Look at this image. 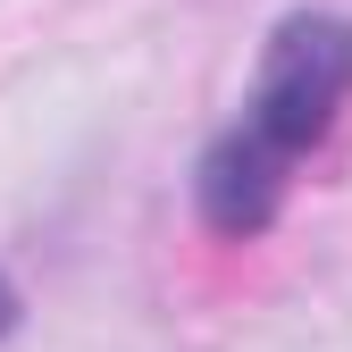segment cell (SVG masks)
I'll return each mask as SVG.
<instances>
[{
    "label": "cell",
    "mask_w": 352,
    "mask_h": 352,
    "mask_svg": "<svg viewBox=\"0 0 352 352\" xmlns=\"http://www.w3.org/2000/svg\"><path fill=\"white\" fill-rule=\"evenodd\" d=\"M17 327V294H9V277H0V336Z\"/></svg>",
    "instance_id": "cell-2"
},
{
    "label": "cell",
    "mask_w": 352,
    "mask_h": 352,
    "mask_svg": "<svg viewBox=\"0 0 352 352\" xmlns=\"http://www.w3.org/2000/svg\"><path fill=\"white\" fill-rule=\"evenodd\" d=\"M344 118H352V17L294 9L269 34V51H260V76H252V93H243V118L201 151L193 201L210 218V235H227V243L260 235L285 210L294 176L336 143Z\"/></svg>",
    "instance_id": "cell-1"
}]
</instances>
